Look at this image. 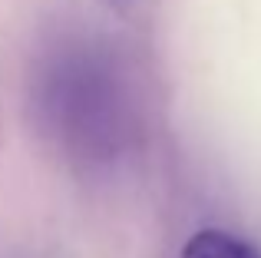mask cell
Listing matches in <instances>:
<instances>
[{"label": "cell", "mask_w": 261, "mask_h": 258, "mask_svg": "<svg viewBox=\"0 0 261 258\" xmlns=\"http://www.w3.org/2000/svg\"><path fill=\"white\" fill-rule=\"evenodd\" d=\"M33 99L43 129L76 159H113L133 133V106L119 70L89 46H60L40 63Z\"/></svg>", "instance_id": "obj_1"}, {"label": "cell", "mask_w": 261, "mask_h": 258, "mask_svg": "<svg viewBox=\"0 0 261 258\" xmlns=\"http://www.w3.org/2000/svg\"><path fill=\"white\" fill-rule=\"evenodd\" d=\"M178 258H261V248L225 228H198L185 239Z\"/></svg>", "instance_id": "obj_2"}, {"label": "cell", "mask_w": 261, "mask_h": 258, "mask_svg": "<svg viewBox=\"0 0 261 258\" xmlns=\"http://www.w3.org/2000/svg\"><path fill=\"white\" fill-rule=\"evenodd\" d=\"M106 4H113L116 10H126V7H129V0H106Z\"/></svg>", "instance_id": "obj_3"}]
</instances>
